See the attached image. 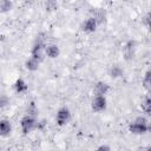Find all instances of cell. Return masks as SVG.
<instances>
[{
	"mask_svg": "<svg viewBox=\"0 0 151 151\" xmlns=\"http://www.w3.org/2000/svg\"><path fill=\"white\" fill-rule=\"evenodd\" d=\"M110 90V86L104 83V81H98L94 85V94H99V96H105Z\"/></svg>",
	"mask_w": 151,
	"mask_h": 151,
	"instance_id": "obj_9",
	"label": "cell"
},
{
	"mask_svg": "<svg viewBox=\"0 0 151 151\" xmlns=\"http://www.w3.org/2000/svg\"><path fill=\"white\" fill-rule=\"evenodd\" d=\"M7 104H8V99L6 97H4V96H0V109L5 107Z\"/></svg>",
	"mask_w": 151,
	"mask_h": 151,
	"instance_id": "obj_19",
	"label": "cell"
},
{
	"mask_svg": "<svg viewBox=\"0 0 151 151\" xmlns=\"http://www.w3.org/2000/svg\"><path fill=\"white\" fill-rule=\"evenodd\" d=\"M57 7V0H47L46 1V9L47 11H53Z\"/></svg>",
	"mask_w": 151,
	"mask_h": 151,
	"instance_id": "obj_18",
	"label": "cell"
},
{
	"mask_svg": "<svg viewBox=\"0 0 151 151\" xmlns=\"http://www.w3.org/2000/svg\"><path fill=\"white\" fill-rule=\"evenodd\" d=\"M144 22H145L146 26H149V14L145 15V18H144Z\"/></svg>",
	"mask_w": 151,
	"mask_h": 151,
	"instance_id": "obj_21",
	"label": "cell"
},
{
	"mask_svg": "<svg viewBox=\"0 0 151 151\" xmlns=\"http://www.w3.org/2000/svg\"><path fill=\"white\" fill-rule=\"evenodd\" d=\"M13 7L11 0H0V11L1 12H9Z\"/></svg>",
	"mask_w": 151,
	"mask_h": 151,
	"instance_id": "obj_13",
	"label": "cell"
},
{
	"mask_svg": "<svg viewBox=\"0 0 151 151\" xmlns=\"http://www.w3.org/2000/svg\"><path fill=\"white\" fill-rule=\"evenodd\" d=\"M45 54H46L48 58L54 59V58L59 57V54H60V50H59V47H58L57 45H54V44L46 45V46H45Z\"/></svg>",
	"mask_w": 151,
	"mask_h": 151,
	"instance_id": "obj_7",
	"label": "cell"
},
{
	"mask_svg": "<svg viewBox=\"0 0 151 151\" xmlns=\"http://www.w3.org/2000/svg\"><path fill=\"white\" fill-rule=\"evenodd\" d=\"M92 110L96 112H101L106 109L107 106V100L105 98V96H99V94H94L92 103H91Z\"/></svg>",
	"mask_w": 151,
	"mask_h": 151,
	"instance_id": "obj_4",
	"label": "cell"
},
{
	"mask_svg": "<svg viewBox=\"0 0 151 151\" xmlns=\"http://www.w3.org/2000/svg\"><path fill=\"white\" fill-rule=\"evenodd\" d=\"M124 1H129V0H124Z\"/></svg>",
	"mask_w": 151,
	"mask_h": 151,
	"instance_id": "obj_22",
	"label": "cell"
},
{
	"mask_svg": "<svg viewBox=\"0 0 151 151\" xmlns=\"http://www.w3.org/2000/svg\"><path fill=\"white\" fill-rule=\"evenodd\" d=\"M134 53V41H129L125 46V55L127 58H132Z\"/></svg>",
	"mask_w": 151,
	"mask_h": 151,
	"instance_id": "obj_15",
	"label": "cell"
},
{
	"mask_svg": "<svg viewBox=\"0 0 151 151\" xmlns=\"http://www.w3.org/2000/svg\"><path fill=\"white\" fill-rule=\"evenodd\" d=\"M38 112V109L35 106L34 103H31L28 106H27V114H31V116H35Z\"/></svg>",
	"mask_w": 151,
	"mask_h": 151,
	"instance_id": "obj_17",
	"label": "cell"
},
{
	"mask_svg": "<svg viewBox=\"0 0 151 151\" xmlns=\"http://www.w3.org/2000/svg\"><path fill=\"white\" fill-rule=\"evenodd\" d=\"M12 131V125L9 120L7 119H1L0 120V136L1 137H7Z\"/></svg>",
	"mask_w": 151,
	"mask_h": 151,
	"instance_id": "obj_8",
	"label": "cell"
},
{
	"mask_svg": "<svg viewBox=\"0 0 151 151\" xmlns=\"http://www.w3.org/2000/svg\"><path fill=\"white\" fill-rule=\"evenodd\" d=\"M97 26H98V21L96 20L94 17H91V18L86 19V20L83 22L81 29H83L84 32H86V33H92V32H94V31L97 29Z\"/></svg>",
	"mask_w": 151,
	"mask_h": 151,
	"instance_id": "obj_6",
	"label": "cell"
},
{
	"mask_svg": "<svg viewBox=\"0 0 151 151\" xmlns=\"http://www.w3.org/2000/svg\"><path fill=\"white\" fill-rule=\"evenodd\" d=\"M39 64H40V61L39 60H37V59H34V58H32V57H29L27 60H26V63H25V67H26V70H28V71H37L38 70V67H39Z\"/></svg>",
	"mask_w": 151,
	"mask_h": 151,
	"instance_id": "obj_10",
	"label": "cell"
},
{
	"mask_svg": "<svg viewBox=\"0 0 151 151\" xmlns=\"http://www.w3.org/2000/svg\"><path fill=\"white\" fill-rule=\"evenodd\" d=\"M122 74H123V70H122L118 65L111 66V68H110V76H111L112 78H119Z\"/></svg>",
	"mask_w": 151,
	"mask_h": 151,
	"instance_id": "obj_14",
	"label": "cell"
},
{
	"mask_svg": "<svg viewBox=\"0 0 151 151\" xmlns=\"http://www.w3.org/2000/svg\"><path fill=\"white\" fill-rule=\"evenodd\" d=\"M71 119V112L67 107H60L55 116V122L59 126L66 125Z\"/></svg>",
	"mask_w": 151,
	"mask_h": 151,
	"instance_id": "obj_5",
	"label": "cell"
},
{
	"mask_svg": "<svg viewBox=\"0 0 151 151\" xmlns=\"http://www.w3.org/2000/svg\"><path fill=\"white\" fill-rule=\"evenodd\" d=\"M142 110L144 111L145 114H150V111H151V100H150V97L146 96L142 103Z\"/></svg>",
	"mask_w": 151,
	"mask_h": 151,
	"instance_id": "obj_12",
	"label": "cell"
},
{
	"mask_svg": "<svg viewBox=\"0 0 151 151\" xmlns=\"http://www.w3.org/2000/svg\"><path fill=\"white\" fill-rule=\"evenodd\" d=\"M37 124H38V123H37L34 116H31V114L24 116V117L21 118V120H20L21 131H22L25 134H27V133H29L32 130H34V129L37 127Z\"/></svg>",
	"mask_w": 151,
	"mask_h": 151,
	"instance_id": "obj_2",
	"label": "cell"
},
{
	"mask_svg": "<svg viewBox=\"0 0 151 151\" xmlns=\"http://www.w3.org/2000/svg\"><path fill=\"white\" fill-rule=\"evenodd\" d=\"M45 41L44 39H37L35 42L33 44V47H32V51H31V57L41 61L42 60V55L45 53Z\"/></svg>",
	"mask_w": 151,
	"mask_h": 151,
	"instance_id": "obj_3",
	"label": "cell"
},
{
	"mask_svg": "<svg viewBox=\"0 0 151 151\" xmlns=\"http://www.w3.org/2000/svg\"><path fill=\"white\" fill-rule=\"evenodd\" d=\"M27 88H28L27 87V84H26V81L24 79L19 78V79L15 80V83H14V90L18 93H25L27 91Z\"/></svg>",
	"mask_w": 151,
	"mask_h": 151,
	"instance_id": "obj_11",
	"label": "cell"
},
{
	"mask_svg": "<svg viewBox=\"0 0 151 151\" xmlns=\"http://www.w3.org/2000/svg\"><path fill=\"white\" fill-rule=\"evenodd\" d=\"M98 150H110V146H107V145H100V146H98Z\"/></svg>",
	"mask_w": 151,
	"mask_h": 151,
	"instance_id": "obj_20",
	"label": "cell"
},
{
	"mask_svg": "<svg viewBox=\"0 0 151 151\" xmlns=\"http://www.w3.org/2000/svg\"><path fill=\"white\" fill-rule=\"evenodd\" d=\"M143 85L145 88H149L150 85H151V72L147 70L145 72V76H144V79H143Z\"/></svg>",
	"mask_w": 151,
	"mask_h": 151,
	"instance_id": "obj_16",
	"label": "cell"
},
{
	"mask_svg": "<svg viewBox=\"0 0 151 151\" xmlns=\"http://www.w3.org/2000/svg\"><path fill=\"white\" fill-rule=\"evenodd\" d=\"M149 120L146 117H137L130 125H129V131L133 134H144L149 131Z\"/></svg>",
	"mask_w": 151,
	"mask_h": 151,
	"instance_id": "obj_1",
	"label": "cell"
}]
</instances>
